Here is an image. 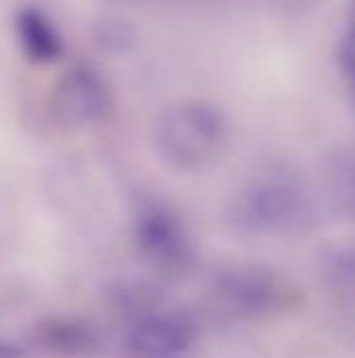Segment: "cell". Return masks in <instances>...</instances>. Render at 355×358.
Returning <instances> with one entry per match:
<instances>
[{
    "label": "cell",
    "instance_id": "12",
    "mask_svg": "<svg viewBox=\"0 0 355 358\" xmlns=\"http://www.w3.org/2000/svg\"><path fill=\"white\" fill-rule=\"evenodd\" d=\"M0 358H21V350L13 344L0 342Z\"/></svg>",
    "mask_w": 355,
    "mask_h": 358
},
{
    "label": "cell",
    "instance_id": "5",
    "mask_svg": "<svg viewBox=\"0 0 355 358\" xmlns=\"http://www.w3.org/2000/svg\"><path fill=\"white\" fill-rule=\"evenodd\" d=\"M111 96L103 78L90 67H73L54 90V109L65 124L88 126L109 113Z\"/></svg>",
    "mask_w": 355,
    "mask_h": 358
},
{
    "label": "cell",
    "instance_id": "4",
    "mask_svg": "<svg viewBox=\"0 0 355 358\" xmlns=\"http://www.w3.org/2000/svg\"><path fill=\"white\" fill-rule=\"evenodd\" d=\"M136 250L161 275H182L195 264V241L184 222L165 208H146L134 227Z\"/></svg>",
    "mask_w": 355,
    "mask_h": 358
},
{
    "label": "cell",
    "instance_id": "9",
    "mask_svg": "<svg viewBox=\"0 0 355 358\" xmlns=\"http://www.w3.org/2000/svg\"><path fill=\"white\" fill-rule=\"evenodd\" d=\"M320 275L335 292L355 294V241L333 245L320 260Z\"/></svg>",
    "mask_w": 355,
    "mask_h": 358
},
{
    "label": "cell",
    "instance_id": "13",
    "mask_svg": "<svg viewBox=\"0 0 355 358\" xmlns=\"http://www.w3.org/2000/svg\"><path fill=\"white\" fill-rule=\"evenodd\" d=\"M347 21H355V0H349V8H347Z\"/></svg>",
    "mask_w": 355,
    "mask_h": 358
},
{
    "label": "cell",
    "instance_id": "8",
    "mask_svg": "<svg viewBox=\"0 0 355 358\" xmlns=\"http://www.w3.org/2000/svg\"><path fill=\"white\" fill-rule=\"evenodd\" d=\"M326 195L333 208L355 220V151H337L324 168Z\"/></svg>",
    "mask_w": 355,
    "mask_h": 358
},
{
    "label": "cell",
    "instance_id": "7",
    "mask_svg": "<svg viewBox=\"0 0 355 358\" xmlns=\"http://www.w3.org/2000/svg\"><path fill=\"white\" fill-rule=\"evenodd\" d=\"M15 36L23 55L33 63H52L63 55V38L46 13L25 6L15 17Z\"/></svg>",
    "mask_w": 355,
    "mask_h": 358
},
{
    "label": "cell",
    "instance_id": "6",
    "mask_svg": "<svg viewBox=\"0 0 355 358\" xmlns=\"http://www.w3.org/2000/svg\"><path fill=\"white\" fill-rule=\"evenodd\" d=\"M195 342L197 329L182 315L153 313L136 321L128 334V348L138 358H178Z\"/></svg>",
    "mask_w": 355,
    "mask_h": 358
},
{
    "label": "cell",
    "instance_id": "11",
    "mask_svg": "<svg viewBox=\"0 0 355 358\" xmlns=\"http://www.w3.org/2000/svg\"><path fill=\"white\" fill-rule=\"evenodd\" d=\"M337 63L345 80L355 86V21H347V29L339 40Z\"/></svg>",
    "mask_w": 355,
    "mask_h": 358
},
{
    "label": "cell",
    "instance_id": "14",
    "mask_svg": "<svg viewBox=\"0 0 355 358\" xmlns=\"http://www.w3.org/2000/svg\"><path fill=\"white\" fill-rule=\"evenodd\" d=\"M111 2H130V0H111Z\"/></svg>",
    "mask_w": 355,
    "mask_h": 358
},
{
    "label": "cell",
    "instance_id": "3",
    "mask_svg": "<svg viewBox=\"0 0 355 358\" xmlns=\"http://www.w3.org/2000/svg\"><path fill=\"white\" fill-rule=\"evenodd\" d=\"M213 294L224 310L241 319H259L285 310L295 292L276 271L262 264H234L216 277Z\"/></svg>",
    "mask_w": 355,
    "mask_h": 358
},
{
    "label": "cell",
    "instance_id": "10",
    "mask_svg": "<svg viewBox=\"0 0 355 358\" xmlns=\"http://www.w3.org/2000/svg\"><path fill=\"white\" fill-rule=\"evenodd\" d=\"M92 36L96 40V44L103 50L109 52H126L132 50L134 44L138 42V29L136 25L126 19V17H105L100 21H96Z\"/></svg>",
    "mask_w": 355,
    "mask_h": 358
},
{
    "label": "cell",
    "instance_id": "1",
    "mask_svg": "<svg viewBox=\"0 0 355 358\" xmlns=\"http://www.w3.org/2000/svg\"><path fill=\"white\" fill-rule=\"evenodd\" d=\"M228 117L207 101L167 105L153 126L157 153L165 164L182 172H199L216 164L228 147Z\"/></svg>",
    "mask_w": 355,
    "mask_h": 358
},
{
    "label": "cell",
    "instance_id": "2",
    "mask_svg": "<svg viewBox=\"0 0 355 358\" xmlns=\"http://www.w3.org/2000/svg\"><path fill=\"white\" fill-rule=\"evenodd\" d=\"M230 214L236 229L257 237H297L318 222L308 189L285 174H266L247 182L236 193Z\"/></svg>",
    "mask_w": 355,
    "mask_h": 358
}]
</instances>
